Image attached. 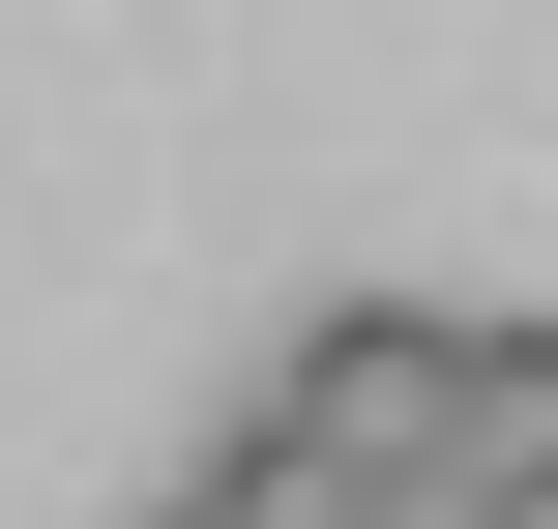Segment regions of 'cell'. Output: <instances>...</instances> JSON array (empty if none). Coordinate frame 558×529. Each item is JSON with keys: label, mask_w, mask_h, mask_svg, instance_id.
Masks as SVG:
<instances>
[{"label": "cell", "mask_w": 558, "mask_h": 529, "mask_svg": "<svg viewBox=\"0 0 558 529\" xmlns=\"http://www.w3.org/2000/svg\"><path fill=\"white\" fill-rule=\"evenodd\" d=\"M441 501L558 529V324H441Z\"/></svg>", "instance_id": "6da1fadb"}, {"label": "cell", "mask_w": 558, "mask_h": 529, "mask_svg": "<svg viewBox=\"0 0 558 529\" xmlns=\"http://www.w3.org/2000/svg\"><path fill=\"white\" fill-rule=\"evenodd\" d=\"M147 529H235V501H206V471H177V501H147Z\"/></svg>", "instance_id": "3957f363"}, {"label": "cell", "mask_w": 558, "mask_h": 529, "mask_svg": "<svg viewBox=\"0 0 558 529\" xmlns=\"http://www.w3.org/2000/svg\"><path fill=\"white\" fill-rule=\"evenodd\" d=\"M353 529H500V501H441V471H383V501H353Z\"/></svg>", "instance_id": "7a4b0ae2"}]
</instances>
